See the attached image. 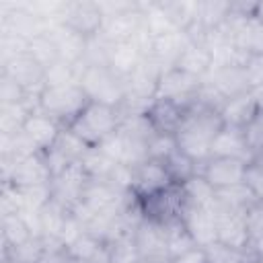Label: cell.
I'll use <instances>...</instances> for the list:
<instances>
[{
    "label": "cell",
    "instance_id": "6da1fadb",
    "mask_svg": "<svg viewBox=\"0 0 263 263\" xmlns=\"http://www.w3.org/2000/svg\"><path fill=\"white\" fill-rule=\"evenodd\" d=\"M222 127H224V121L220 111L195 101L189 107L179 132L175 134L177 148L185 156H189L193 162L201 164L203 160L210 158L212 144Z\"/></svg>",
    "mask_w": 263,
    "mask_h": 263
},
{
    "label": "cell",
    "instance_id": "7a4b0ae2",
    "mask_svg": "<svg viewBox=\"0 0 263 263\" xmlns=\"http://www.w3.org/2000/svg\"><path fill=\"white\" fill-rule=\"evenodd\" d=\"M125 115L117 105H109L103 101H88L86 107L66 125V129L80 140L86 148L97 150L103 142H107L123 123Z\"/></svg>",
    "mask_w": 263,
    "mask_h": 263
},
{
    "label": "cell",
    "instance_id": "3957f363",
    "mask_svg": "<svg viewBox=\"0 0 263 263\" xmlns=\"http://www.w3.org/2000/svg\"><path fill=\"white\" fill-rule=\"evenodd\" d=\"M90 97L82 88L80 82H68V84H45L37 99L35 109L43 111L45 115L60 121L64 127L86 107Z\"/></svg>",
    "mask_w": 263,
    "mask_h": 263
},
{
    "label": "cell",
    "instance_id": "277c9868",
    "mask_svg": "<svg viewBox=\"0 0 263 263\" xmlns=\"http://www.w3.org/2000/svg\"><path fill=\"white\" fill-rule=\"evenodd\" d=\"M185 205H187V199H185L181 185H171V187L138 201L140 218L154 222L158 226H166V224L181 220Z\"/></svg>",
    "mask_w": 263,
    "mask_h": 263
},
{
    "label": "cell",
    "instance_id": "5b68a950",
    "mask_svg": "<svg viewBox=\"0 0 263 263\" xmlns=\"http://www.w3.org/2000/svg\"><path fill=\"white\" fill-rule=\"evenodd\" d=\"M58 18L68 31L84 39H95L101 35L105 12L99 2H66L60 6Z\"/></svg>",
    "mask_w": 263,
    "mask_h": 263
},
{
    "label": "cell",
    "instance_id": "8992f818",
    "mask_svg": "<svg viewBox=\"0 0 263 263\" xmlns=\"http://www.w3.org/2000/svg\"><path fill=\"white\" fill-rule=\"evenodd\" d=\"M51 179H53V175H51L49 164L41 152L12 160V164H8V168L4 173V183L18 191L49 187Z\"/></svg>",
    "mask_w": 263,
    "mask_h": 263
},
{
    "label": "cell",
    "instance_id": "52a82bcc",
    "mask_svg": "<svg viewBox=\"0 0 263 263\" xmlns=\"http://www.w3.org/2000/svg\"><path fill=\"white\" fill-rule=\"evenodd\" d=\"M82 88L92 101H103L109 105H121L125 99V82L117 78L107 66H88L84 64L80 70Z\"/></svg>",
    "mask_w": 263,
    "mask_h": 263
},
{
    "label": "cell",
    "instance_id": "ba28073f",
    "mask_svg": "<svg viewBox=\"0 0 263 263\" xmlns=\"http://www.w3.org/2000/svg\"><path fill=\"white\" fill-rule=\"evenodd\" d=\"M249 164L236 158H224V156H210L201 164H197V175L208 181V185L214 191H226L232 187H238L247 179Z\"/></svg>",
    "mask_w": 263,
    "mask_h": 263
},
{
    "label": "cell",
    "instance_id": "9c48e42d",
    "mask_svg": "<svg viewBox=\"0 0 263 263\" xmlns=\"http://www.w3.org/2000/svg\"><path fill=\"white\" fill-rule=\"evenodd\" d=\"M201 90V78L191 76L179 68H168L160 74L152 99H166L181 105H193Z\"/></svg>",
    "mask_w": 263,
    "mask_h": 263
},
{
    "label": "cell",
    "instance_id": "30bf717a",
    "mask_svg": "<svg viewBox=\"0 0 263 263\" xmlns=\"http://www.w3.org/2000/svg\"><path fill=\"white\" fill-rule=\"evenodd\" d=\"M175 185L164 162L162 160H154L148 158L144 162H140L138 166L132 168V179H129V195L136 201H142L166 187Z\"/></svg>",
    "mask_w": 263,
    "mask_h": 263
},
{
    "label": "cell",
    "instance_id": "8fae6325",
    "mask_svg": "<svg viewBox=\"0 0 263 263\" xmlns=\"http://www.w3.org/2000/svg\"><path fill=\"white\" fill-rule=\"evenodd\" d=\"M191 105H181L175 101H166V99H152L142 113L144 121L148 123V127L152 129V134H160V136H175L187 115Z\"/></svg>",
    "mask_w": 263,
    "mask_h": 263
},
{
    "label": "cell",
    "instance_id": "7c38bea8",
    "mask_svg": "<svg viewBox=\"0 0 263 263\" xmlns=\"http://www.w3.org/2000/svg\"><path fill=\"white\" fill-rule=\"evenodd\" d=\"M134 240L138 247V255L142 261L148 263H168V245H166V234L164 228L148 222V220H140L134 228Z\"/></svg>",
    "mask_w": 263,
    "mask_h": 263
},
{
    "label": "cell",
    "instance_id": "4fadbf2b",
    "mask_svg": "<svg viewBox=\"0 0 263 263\" xmlns=\"http://www.w3.org/2000/svg\"><path fill=\"white\" fill-rule=\"evenodd\" d=\"M21 132L27 136V140L33 144V148H35L37 152L45 154V152L58 142L60 134L64 132V125H62L60 121H55L53 117L45 115L43 111L33 109V111L27 115V119H25Z\"/></svg>",
    "mask_w": 263,
    "mask_h": 263
},
{
    "label": "cell",
    "instance_id": "5bb4252c",
    "mask_svg": "<svg viewBox=\"0 0 263 263\" xmlns=\"http://www.w3.org/2000/svg\"><path fill=\"white\" fill-rule=\"evenodd\" d=\"M181 222L197 242V247H208L210 242L216 240V212L212 208H199L187 203L181 216Z\"/></svg>",
    "mask_w": 263,
    "mask_h": 263
},
{
    "label": "cell",
    "instance_id": "9a60e30c",
    "mask_svg": "<svg viewBox=\"0 0 263 263\" xmlns=\"http://www.w3.org/2000/svg\"><path fill=\"white\" fill-rule=\"evenodd\" d=\"M212 66H214V55H212V49L208 47V43L199 37H189V41L185 43V47L179 53L173 68H179L191 76L203 78V76H208Z\"/></svg>",
    "mask_w": 263,
    "mask_h": 263
},
{
    "label": "cell",
    "instance_id": "2e32d148",
    "mask_svg": "<svg viewBox=\"0 0 263 263\" xmlns=\"http://www.w3.org/2000/svg\"><path fill=\"white\" fill-rule=\"evenodd\" d=\"M210 156L236 158V160H242L247 164H251L255 160V156H253V152L245 140L242 127H232V125H224L220 129V134L216 136V140L212 144Z\"/></svg>",
    "mask_w": 263,
    "mask_h": 263
},
{
    "label": "cell",
    "instance_id": "e0dca14e",
    "mask_svg": "<svg viewBox=\"0 0 263 263\" xmlns=\"http://www.w3.org/2000/svg\"><path fill=\"white\" fill-rule=\"evenodd\" d=\"M259 111L257 107V101L253 97V92H242L238 97H232L228 99L222 109H220V115H222V121L224 125H232V127H245L249 123V119Z\"/></svg>",
    "mask_w": 263,
    "mask_h": 263
},
{
    "label": "cell",
    "instance_id": "ac0fdd59",
    "mask_svg": "<svg viewBox=\"0 0 263 263\" xmlns=\"http://www.w3.org/2000/svg\"><path fill=\"white\" fill-rule=\"evenodd\" d=\"M203 257H205V263H253L255 261V255L251 253V249L230 247L220 240H214L208 247H203Z\"/></svg>",
    "mask_w": 263,
    "mask_h": 263
},
{
    "label": "cell",
    "instance_id": "d6986e66",
    "mask_svg": "<svg viewBox=\"0 0 263 263\" xmlns=\"http://www.w3.org/2000/svg\"><path fill=\"white\" fill-rule=\"evenodd\" d=\"M2 236L6 249H18L29 240H33L31 226L25 222L21 214H6L2 218Z\"/></svg>",
    "mask_w": 263,
    "mask_h": 263
},
{
    "label": "cell",
    "instance_id": "ffe728a7",
    "mask_svg": "<svg viewBox=\"0 0 263 263\" xmlns=\"http://www.w3.org/2000/svg\"><path fill=\"white\" fill-rule=\"evenodd\" d=\"M164 228V234H166V245H168V259L175 261L179 259L181 255L197 249V242L193 240V236L189 234V230L185 228V224L181 220L173 222V224H166L162 226Z\"/></svg>",
    "mask_w": 263,
    "mask_h": 263
},
{
    "label": "cell",
    "instance_id": "44dd1931",
    "mask_svg": "<svg viewBox=\"0 0 263 263\" xmlns=\"http://www.w3.org/2000/svg\"><path fill=\"white\" fill-rule=\"evenodd\" d=\"M187 203L191 205H199V208H212L216 203V191L208 185V181L199 175L191 177L187 183L181 185Z\"/></svg>",
    "mask_w": 263,
    "mask_h": 263
},
{
    "label": "cell",
    "instance_id": "7402d4cb",
    "mask_svg": "<svg viewBox=\"0 0 263 263\" xmlns=\"http://www.w3.org/2000/svg\"><path fill=\"white\" fill-rule=\"evenodd\" d=\"M162 162H164V166H166V171H168V175H171L175 185H183L191 177L197 175V162H193L189 156H185L179 148L171 156H166Z\"/></svg>",
    "mask_w": 263,
    "mask_h": 263
},
{
    "label": "cell",
    "instance_id": "603a6c76",
    "mask_svg": "<svg viewBox=\"0 0 263 263\" xmlns=\"http://www.w3.org/2000/svg\"><path fill=\"white\" fill-rule=\"evenodd\" d=\"M242 134H245V140L253 152V156H261L263 154V109H259L251 119L249 123L242 127Z\"/></svg>",
    "mask_w": 263,
    "mask_h": 263
},
{
    "label": "cell",
    "instance_id": "cb8c5ba5",
    "mask_svg": "<svg viewBox=\"0 0 263 263\" xmlns=\"http://www.w3.org/2000/svg\"><path fill=\"white\" fill-rule=\"evenodd\" d=\"M177 150V142L175 136H160V134H152L148 140V158L154 160H164L166 156H171Z\"/></svg>",
    "mask_w": 263,
    "mask_h": 263
},
{
    "label": "cell",
    "instance_id": "d4e9b609",
    "mask_svg": "<svg viewBox=\"0 0 263 263\" xmlns=\"http://www.w3.org/2000/svg\"><path fill=\"white\" fill-rule=\"evenodd\" d=\"M247 230L251 236V242L263 236V199H257L247 210Z\"/></svg>",
    "mask_w": 263,
    "mask_h": 263
},
{
    "label": "cell",
    "instance_id": "484cf974",
    "mask_svg": "<svg viewBox=\"0 0 263 263\" xmlns=\"http://www.w3.org/2000/svg\"><path fill=\"white\" fill-rule=\"evenodd\" d=\"M242 70L251 90L263 84V55H249L247 62L242 64Z\"/></svg>",
    "mask_w": 263,
    "mask_h": 263
},
{
    "label": "cell",
    "instance_id": "4316f807",
    "mask_svg": "<svg viewBox=\"0 0 263 263\" xmlns=\"http://www.w3.org/2000/svg\"><path fill=\"white\" fill-rule=\"evenodd\" d=\"M251 18L263 25V2H255V6H253V14H251Z\"/></svg>",
    "mask_w": 263,
    "mask_h": 263
},
{
    "label": "cell",
    "instance_id": "83f0119b",
    "mask_svg": "<svg viewBox=\"0 0 263 263\" xmlns=\"http://www.w3.org/2000/svg\"><path fill=\"white\" fill-rule=\"evenodd\" d=\"M251 92H253V97H255V101H257V107L263 109V84L257 86V88H253Z\"/></svg>",
    "mask_w": 263,
    "mask_h": 263
},
{
    "label": "cell",
    "instance_id": "f1b7e54d",
    "mask_svg": "<svg viewBox=\"0 0 263 263\" xmlns=\"http://www.w3.org/2000/svg\"><path fill=\"white\" fill-rule=\"evenodd\" d=\"M2 263H21V261H16L14 257L8 255V251H4V261H2Z\"/></svg>",
    "mask_w": 263,
    "mask_h": 263
},
{
    "label": "cell",
    "instance_id": "f546056e",
    "mask_svg": "<svg viewBox=\"0 0 263 263\" xmlns=\"http://www.w3.org/2000/svg\"><path fill=\"white\" fill-rule=\"evenodd\" d=\"M134 263H148V261H142V259H138V261H134Z\"/></svg>",
    "mask_w": 263,
    "mask_h": 263
}]
</instances>
